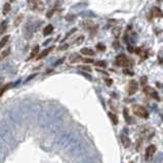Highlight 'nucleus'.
I'll return each instance as SVG.
<instances>
[{
    "mask_svg": "<svg viewBox=\"0 0 163 163\" xmlns=\"http://www.w3.org/2000/svg\"><path fill=\"white\" fill-rule=\"evenodd\" d=\"M38 52H39V46L36 45V46H35V47L32 49V52H31V56H30V58L28 59H34V57H36L37 54H38Z\"/></svg>",
    "mask_w": 163,
    "mask_h": 163,
    "instance_id": "ddd939ff",
    "label": "nucleus"
},
{
    "mask_svg": "<svg viewBox=\"0 0 163 163\" xmlns=\"http://www.w3.org/2000/svg\"><path fill=\"white\" fill-rule=\"evenodd\" d=\"M54 46H51V47H48L47 49L43 50V51L41 52V54L38 56V58H37V59H44L45 57L48 56V54H49V52L51 51V50L54 49Z\"/></svg>",
    "mask_w": 163,
    "mask_h": 163,
    "instance_id": "0eeeda50",
    "label": "nucleus"
},
{
    "mask_svg": "<svg viewBox=\"0 0 163 163\" xmlns=\"http://www.w3.org/2000/svg\"><path fill=\"white\" fill-rule=\"evenodd\" d=\"M144 92L148 96H150V98H153V99H155V100H157V101H160L159 96H158L157 91H156V89H154L153 87H151V86H145L144 87Z\"/></svg>",
    "mask_w": 163,
    "mask_h": 163,
    "instance_id": "f03ea898",
    "label": "nucleus"
},
{
    "mask_svg": "<svg viewBox=\"0 0 163 163\" xmlns=\"http://www.w3.org/2000/svg\"><path fill=\"white\" fill-rule=\"evenodd\" d=\"M10 54V48H7V49L3 50L2 51V54H0V61H2V59H4L6 58V57H8V54Z\"/></svg>",
    "mask_w": 163,
    "mask_h": 163,
    "instance_id": "f3484780",
    "label": "nucleus"
},
{
    "mask_svg": "<svg viewBox=\"0 0 163 163\" xmlns=\"http://www.w3.org/2000/svg\"><path fill=\"white\" fill-rule=\"evenodd\" d=\"M153 15L155 17H163V14H162L161 9H160L159 7L155 6V7H153Z\"/></svg>",
    "mask_w": 163,
    "mask_h": 163,
    "instance_id": "9d476101",
    "label": "nucleus"
},
{
    "mask_svg": "<svg viewBox=\"0 0 163 163\" xmlns=\"http://www.w3.org/2000/svg\"><path fill=\"white\" fill-rule=\"evenodd\" d=\"M39 2H40V0H29V6H30L31 9L36 8Z\"/></svg>",
    "mask_w": 163,
    "mask_h": 163,
    "instance_id": "2eb2a0df",
    "label": "nucleus"
},
{
    "mask_svg": "<svg viewBox=\"0 0 163 163\" xmlns=\"http://www.w3.org/2000/svg\"><path fill=\"white\" fill-rule=\"evenodd\" d=\"M96 48H98L100 51H105V50H106V46L103 45V44H101V43H99V44L96 45Z\"/></svg>",
    "mask_w": 163,
    "mask_h": 163,
    "instance_id": "b1692460",
    "label": "nucleus"
},
{
    "mask_svg": "<svg viewBox=\"0 0 163 163\" xmlns=\"http://www.w3.org/2000/svg\"><path fill=\"white\" fill-rule=\"evenodd\" d=\"M96 66L100 68H106L107 67V63L104 61H99V62H96Z\"/></svg>",
    "mask_w": 163,
    "mask_h": 163,
    "instance_id": "aec40b11",
    "label": "nucleus"
},
{
    "mask_svg": "<svg viewBox=\"0 0 163 163\" xmlns=\"http://www.w3.org/2000/svg\"><path fill=\"white\" fill-rule=\"evenodd\" d=\"M23 17H24L23 14H19L17 17H15V20L14 22V27H17V26H19L20 24L22 23V21H23Z\"/></svg>",
    "mask_w": 163,
    "mask_h": 163,
    "instance_id": "dca6fc26",
    "label": "nucleus"
},
{
    "mask_svg": "<svg viewBox=\"0 0 163 163\" xmlns=\"http://www.w3.org/2000/svg\"><path fill=\"white\" fill-rule=\"evenodd\" d=\"M123 114H124V118H125V120H126V122H129V121H130V118H129L128 111H127L126 108H125V109L123 110Z\"/></svg>",
    "mask_w": 163,
    "mask_h": 163,
    "instance_id": "4be33fe9",
    "label": "nucleus"
},
{
    "mask_svg": "<svg viewBox=\"0 0 163 163\" xmlns=\"http://www.w3.org/2000/svg\"><path fill=\"white\" fill-rule=\"evenodd\" d=\"M52 31H54V26H52V25H47L44 28V29H43V35H44V36H48V35L51 34Z\"/></svg>",
    "mask_w": 163,
    "mask_h": 163,
    "instance_id": "6e6552de",
    "label": "nucleus"
},
{
    "mask_svg": "<svg viewBox=\"0 0 163 163\" xmlns=\"http://www.w3.org/2000/svg\"><path fill=\"white\" fill-rule=\"evenodd\" d=\"M83 27L85 28V29H90V28H92V27H96V26H94V24L92 23V22H90V21H86V22H84V23H83Z\"/></svg>",
    "mask_w": 163,
    "mask_h": 163,
    "instance_id": "6ab92c4d",
    "label": "nucleus"
},
{
    "mask_svg": "<svg viewBox=\"0 0 163 163\" xmlns=\"http://www.w3.org/2000/svg\"><path fill=\"white\" fill-rule=\"evenodd\" d=\"M133 113L135 114L136 116H138V117L141 118H149V113L148 111H147V109L145 107H143V106L141 105H134L133 107Z\"/></svg>",
    "mask_w": 163,
    "mask_h": 163,
    "instance_id": "f257e3e1",
    "label": "nucleus"
},
{
    "mask_svg": "<svg viewBox=\"0 0 163 163\" xmlns=\"http://www.w3.org/2000/svg\"><path fill=\"white\" fill-rule=\"evenodd\" d=\"M82 40H83V37H80L79 39H77L76 42H77V43H81V41H82Z\"/></svg>",
    "mask_w": 163,
    "mask_h": 163,
    "instance_id": "cd10ccee",
    "label": "nucleus"
},
{
    "mask_svg": "<svg viewBox=\"0 0 163 163\" xmlns=\"http://www.w3.org/2000/svg\"><path fill=\"white\" fill-rule=\"evenodd\" d=\"M108 115H109V117H110V119H111L112 123H113L114 125H117L118 124V117H117V115H115V114L112 113V112H110Z\"/></svg>",
    "mask_w": 163,
    "mask_h": 163,
    "instance_id": "f8f14e48",
    "label": "nucleus"
},
{
    "mask_svg": "<svg viewBox=\"0 0 163 163\" xmlns=\"http://www.w3.org/2000/svg\"><path fill=\"white\" fill-rule=\"evenodd\" d=\"M8 40H9V35H5V36L2 37V39L0 40V50L5 46L6 43L8 42Z\"/></svg>",
    "mask_w": 163,
    "mask_h": 163,
    "instance_id": "9b49d317",
    "label": "nucleus"
},
{
    "mask_svg": "<svg viewBox=\"0 0 163 163\" xmlns=\"http://www.w3.org/2000/svg\"><path fill=\"white\" fill-rule=\"evenodd\" d=\"M121 143H122L124 148H128V147L131 145L130 140H129V138L126 135H121Z\"/></svg>",
    "mask_w": 163,
    "mask_h": 163,
    "instance_id": "423d86ee",
    "label": "nucleus"
},
{
    "mask_svg": "<svg viewBox=\"0 0 163 163\" xmlns=\"http://www.w3.org/2000/svg\"><path fill=\"white\" fill-rule=\"evenodd\" d=\"M10 10H12V6H10V3H5L3 6V14L6 15L7 14H9Z\"/></svg>",
    "mask_w": 163,
    "mask_h": 163,
    "instance_id": "4468645a",
    "label": "nucleus"
},
{
    "mask_svg": "<svg viewBox=\"0 0 163 163\" xmlns=\"http://www.w3.org/2000/svg\"><path fill=\"white\" fill-rule=\"evenodd\" d=\"M157 151V148H156L155 145H150L148 148L146 149V159H151L154 156V154Z\"/></svg>",
    "mask_w": 163,
    "mask_h": 163,
    "instance_id": "20e7f679",
    "label": "nucleus"
},
{
    "mask_svg": "<svg viewBox=\"0 0 163 163\" xmlns=\"http://www.w3.org/2000/svg\"><path fill=\"white\" fill-rule=\"evenodd\" d=\"M81 54H84V56L91 57V56H93V54H94V51L92 49H90V48L84 47V48H82V49H81Z\"/></svg>",
    "mask_w": 163,
    "mask_h": 163,
    "instance_id": "1a4fd4ad",
    "label": "nucleus"
},
{
    "mask_svg": "<svg viewBox=\"0 0 163 163\" xmlns=\"http://www.w3.org/2000/svg\"><path fill=\"white\" fill-rule=\"evenodd\" d=\"M105 82H106V84H107L108 86H111L112 83H113V80H112V79L107 78V79H105Z\"/></svg>",
    "mask_w": 163,
    "mask_h": 163,
    "instance_id": "bb28decb",
    "label": "nucleus"
},
{
    "mask_svg": "<svg viewBox=\"0 0 163 163\" xmlns=\"http://www.w3.org/2000/svg\"><path fill=\"white\" fill-rule=\"evenodd\" d=\"M123 73H124L125 75H128V76H133V72L130 71V70H127V69H124L123 70Z\"/></svg>",
    "mask_w": 163,
    "mask_h": 163,
    "instance_id": "393cba45",
    "label": "nucleus"
},
{
    "mask_svg": "<svg viewBox=\"0 0 163 163\" xmlns=\"http://www.w3.org/2000/svg\"><path fill=\"white\" fill-rule=\"evenodd\" d=\"M81 61H82L83 63H86V64L93 63V59H81Z\"/></svg>",
    "mask_w": 163,
    "mask_h": 163,
    "instance_id": "a878e982",
    "label": "nucleus"
},
{
    "mask_svg": "<svg viewBox=\"0 0 163 163\" xmlns=\"http://www.w3.org/2000/svg\"><path fill=\"white\" fill-rule=\"evenodd\" d=\"M127 48H128V49H129V51H130V52H133V48L131 47V46H128V47H127Z\"/></svg>",
    "mask_w": 163,
    "mask_h": 163,
    "instance_id": "c85d7f7f",
    "label": "nucleus"
},
{
    "mask_svg": "<svg viewBox=\"0 0 163 163\" xmlns=\"http://www.w3.org/2000/svg\"><path fill=\"white\" fill-rule=\"evenodd\" d=\"M147 81H148V77L147 76H143V77H141V80H140V83L142 85H145L147 83Z\"/></svg>",
    "mask_w": 163,
    "mask_h": 163,
    "instance_id": "5701e85b",
    "label": "nucleus"
},
{
    "mask_svg": "<svg viewBox=\"0 0 163 163\" xmlns=\"http://www.w3.org/2000/svg\"><path fill=\"white\" fill-rule=\"evenodd\" d=\"M79 59H81L80 57H79L78 54H74V56L71 57V59H70V62H71V63H76V62H78Z\"/></svg>",
    "mask_w": 163,
    "mask_h": 163,
    "instance_id": "412c9836",
    "label": "nucleus"
},
{
    "mask_svg": "<svg viewBox=\"0 0 163 163\" xmlns=\"http://www.w3.org/2000/svg\"><path fill=\"white\" fill-rule=\"evenodd\" d=\"M9 1H10V2H12V1H14V0H9Z\"/></svg>",
    "mask_w": 163,
    "mask_h": 163,
    "instance_id": "c756f323",
    "label": "nucleus"
},
{
    "mask_svg": "<svg viewBox=\"0 0 163 163\" xmlns=\"http://www.w3.org/2000/svg\"><path fill=\"white\" fill-rule=\"evenodd\" d=\"M138 83H136V81L134 80H131L130 82L128 83V96H133L136 92V90H138Z\"/></svg>",
    "mask_w": 163,
    "mask_h": 163,
    "instance_id": "39448f33",
    "label": "nucleus"
},
{
    "mask_svg": "<svg viewBox=\"0 0 163 163\" xmlns=\"http://www.w3.org/2000/svg\"><path fill=\"white\" fill-rule=\"evenodd\" d=\"M112 32H113V34H114V36H115V38H118V37L120 36L121 27H115V28H113Z\"/></svg>",
    "mask_w": 163,
    "mask_h": 163,
    "instance_id": "a211bd4d",
    "label": "nucleus"
},
{
    "mask_svg": "<svg viewBox=\"0 0 163 163\" xmlns=\"http://www.w3.org/2000/svg\"><path fill=\"white\" fill-rule=\"evenodd\" d=\"M128 59L125 54H119L116 58V65L119 66V67H126L128 66Z\"/></svg>",
    "mask_w": 163,
    "mask_h": 163,
    "instance_id": "7ed1b4c3",
    "label": "nucleus"
}]
</instances>
